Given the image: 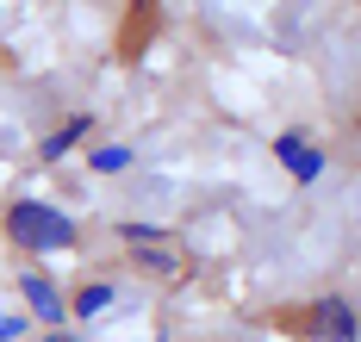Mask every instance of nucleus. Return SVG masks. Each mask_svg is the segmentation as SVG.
I'll list each match as a JSON object with an SVG mask.
<instances>
[{"mask_svg":"<svg viewBox=\"0 0 361 342\" xmlns=\"http://www.w3.org/2000/svg\"><path fill=\"white\" fill-rule=\"evenodd\" d=\"M6 236L19 243V249H75V218L69 212H56V205H37V199H13L6 205Z\"/></svg>","mask_w":361,"mask_h":342,"instance_id":"f257e3e1","label":"nucleus"},{"mask_svg":"<svg viewBox=\"0 0 361 342\" xmlns=\"http://www.w3.org/2000/svg\"><path fill=\"white\" fill-rule=\"evenodd\" d=\"M118 230L131 236V255H137L144 274H162V280H180L187 274V249H180L169 230H149V224H118Z\"/></svg>","mask_w":361,"mask_h":342,"instance_id":"f03ea898","label":"nucleus"},{"mask_svg":"<svg viewBox=\"0 0 361 342\" xmlns=\"http://www.w3.org/2000/svg\"><path fill=\"white\" fill-rule=\"evenodd\" d=\"M87 162H94V175H118V168H131V144H106V150L94 144Z\"/></svg>","mask_w":361,"mask_h":342,"instance_id":"6e6552de","label":"nucleus"},{"mask_svg":"<svg viewBox=\"0 0 361 342\" xmlns=\"http://www.w3.org/2000/svg\"><path fill=\"white\" fill-rule=\"evenodd\" d=\"M274 156H281V168H287L293 181H318L324 175V150H312L299 131H287V137H274Z\"/></svg>","mask_w":361,"mask_h":342,"instance_id":"20e7f679","label":"nucleus"},{"mask_svg":"<svg viewBox=\"0 0 361 342\" xmlns=\"http://www.w3.org/2000/svg\"><path fill=\"white\" fill-rule=\"evenodd\" d=\"M6 336H19V317H0V342Z\"/></svg>","mask_w":361,"mask_h":342,"instance_id":"1a4fd4ad","label":"nucleus"},{"mask_svg":"<svg viewBox=\"0 0 361 342\" xmlns=\"http://www.w3.org/2000/svg\"><path fill=\"white\" fill-rule=\"evenodd\" d=\"M50 342H75V336H50Z\"/></svg>","mask_w":361,"mask_h":342,"instance_id":"9d476101","label":"nucleus"},{"mask_svg":"<svg viewBox=\"0 0 361 342\" xmlns=\"http://www.w3.org/2000/svg\"><path fill=\"white\" fill-rule=\"evenodd\" d=\"M106 305H112V286H106V280H94V286H81V293H75L69 311H75V317H100Z\"/></svg>","mask_w":361,"mask_h":342,"instance_id":"0eeeda50","label":"nucleus"},{"mask_svg":"<svg viewBox=\"0 0 361 342\" xmlns=\"http://www.w3.org/2000/svg\"><path fill=\"white\" fill-rule=\"evenodd\" d=\"M305 330L318 342H355V311H349V299H318L312 317H305Z\"/></svg>","mask_w":361,"mask_h":342,"instance_id":"7ed1b4c3","label":"nucleus"},{"mask_svg":"<svg viewBox=\"0 0 361 342\" xmlns=\"http://www.w3.org/2000/svg\"><path fill=\"white\" fill-rule=\"evenodd\" d=\"M19 293H25V305H32L44 324H56V317L69 311V305H63V293H56V286H50L44 274H25V280H19Z\"/></svg>","mask_w":361,"mask_h":342,"instance_id":"39448f33","label":"nucleus"},{"mask_svg":"<svg viewBox=\"0 0 361 342\" xmlns=\"http://www.w3.org/2000/svg\"><path fill=\"white\" fill-rule=\"evenodd\" d=\"M81 137H87V118L75 113L69 125H63V131H56V137H44V162H56V156H69L75 144H81Z\"/></svg>","mask_w":361,"mask_h":342,"instance_id":"423d86ee","label":"nucleus"}]
</instances>
